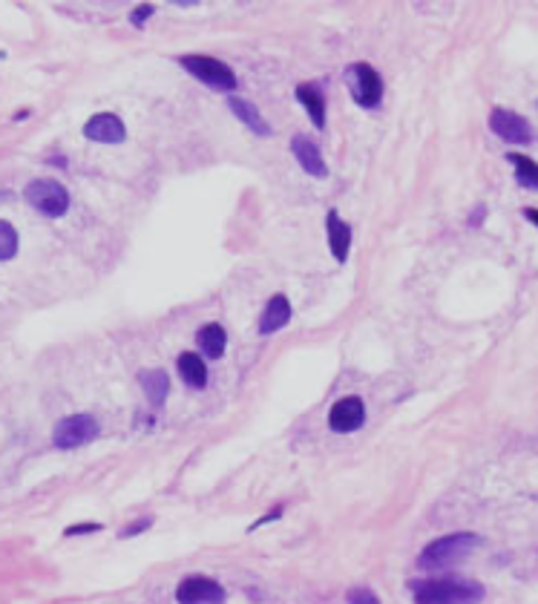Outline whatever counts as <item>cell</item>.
<instances>
[{
	"label": "cell",
	"mask_w": 538,
	"mask_h": 604,
	"mask_svg": "<svg viewBox=\"0 0 538 604\" xmlns=\"http://www.w3.org/2000/svg\"><path fill=\"white\" fill-rule=\"evenodd\" d=\"M412 596H415V604H481L487 590L475 579L447 575V579L412 582Z\"/></svg>",
	"instance_id": "obj_1"
},
{
	"label": "cell",
	"mask_w": 538,
	"mask_h": 604,
	"mask_svg": "<svg viewBox=\"0 0 538 604\" xmlns=\"http://www.w3.org/2000/svg\"><path fill=\"white\" fill-rule=\"evenodd\" d=\"M481 544L484 541H481V535L475 532H452L432 541L430 547H423V553L418 556V565L423 570H449L452 565H458L461 558L473 556Z\"/></svg>",
	"instance_id": "obj_2"
},
{
	"label": "cell",
	"mask_w": 538,
	"mask_h": 604,
	"mask_svg": "<svg viewBox=\"0 0 538 604\" xmlns=\"http://www.w3.org/2000/svg\"><path fill=\"white\" fill-rule=\"evenodd\" d=\"M178 64H182V70H187L196 81H202V84H208L213 90H222V92L237 90V75H233V70L222 61L208 58V55H182Z\"/></svg>",
	"instance_id": "obj_3"
},
{
	"label": "cell",
	"mask_w": 538,
	"mask_h": 604,
	"mask_svg": "<svg viewBox=\"0 0 538 604\" xmlns=\"http://www.w3.org/2000/svg\"><path fill=\"white\" fill-rule=\"evenodd\" d=\"M26 202H30L40 216H49V219H58L70 211V194H66V187L61 182H55V178H35V182H30V187H26Z\"/></svg>",
	"instance_id": "obj_4"
},
{
	"label": "cell",
	"mask_w": 538,
	"mask_h": 604,
	"mask_svg": "<svg viewBox=\"0 0 538 604\" xmlns=\"http://www.w3.org/2000/svg\"><path fill=\"white\" fill-rule=\"evenodd\" d=\"M349 90L354 95V101L363 109H375L383 99V78L371 64H351L346 70Z\"/></svg>",
	"instance_id": "obj_5"
},
{
	"label": "cell",
	"mask_w": 538,
	"mask_h": 604,
	"mask_svg": "<svg viewBox=\"0 0 538 604\" xmlns=\"http://www.w3.org/2000/svg\"><path fill=\"white\" fill-rule=\"evenodd\" d=\"M99 432H101L99 420H95L92 415H70L55 427L52 441L58 449H75V446H84V444L95 441Z\"/></svg>",
	"instance_id": "obj_6"
},
{
	"label": "cell",
	"mask_w": 538,
	"mask_h": 604,
	"mask_svg": "<svg viewBox=\"0 0 538 604\" xmlns=\"http://www.w3.org/2000/svg\"><path fill=\"white\" fill-rule=\"evenodd\" d=\"M225 587L211 575H187L176 587L178 604H225Z\"/></svg>",
	"instance_id": "obj_7"
},
{
	"label": "cell",
	"mask_w": 538,
	"mask_h": 604,
	"mask_svg": "<svg viewBox=\"0 0 538 604\" xmlns=\"http://www.w3.org/2000/svg\"><path fill=\"white\" fill-rule=\"evenodd\" d=\"M490 130L499 135V139H504L507 144H530L533 142L530 121L504 107H495L490 113Z\"/></svg>",
	"instance_id": "obj_8"
},
{
	"label": "cell",
	"mask_w": 538,
	"mask_h": 604,
	"mask_svg": "<svg viewBox=\"0 0 538 604\" xmlns=\"http://www.w3.org/2000/svg\"><path fill=\"white\" fill-rule=\"evenodd\" d=\"M363 420H366V406H363L360 397H354V394L340 397V401L328 411V427L337 435H349L354 429H360Z\"/></svg>",
	"instance_id": "obj_9"
},
{
	"label": "cell",
	"mask_w": 538,
	"mask_h": 604,
	"mask_svg": "<svg viewBox=\"0 0 538 604\" xmlns=\"http://www.w3.org/2000/svg\"><path fill=\"white\" fill-rule=\"evenodd\" d=\"M84 135L99 144H121L127 139V127L116 113H99L84 125Z\"/></svg>",
	"instance_id": "obj_10"
},
{
	"label": "cell",
	"mask_w": 538,
	"mask_h": 604,
	"mask_svg": "<svg viewBox=\"0 0 538 604\" xmlns=\"http://www.w3.org/2000/svg\"><path fill=\"white\" fill-rule=\"evenodd\" d=\"M291 153H294V159L299 161V168L306 170V173H311L317 178H325L328 176L325 159L320 153V144L311 142L308 135H302V133L294 135V139H291Z\"/></svg>",
	"instance_id": "obj_11"
},
{
	"label": "cell",
	"mask_w": 538,
	"mask_h": 604,
	"mask_svg": "<svg viewBox=\"0 0 538 604\" xmlns=\"http://www.w3.org/2000/svg\"><path fill=\"white\" fill-rule=\"evenodd\" d=\"M325 233H328V248H331V254H334V259H337V263H346L349 251H351V239H354L351 225L343 222L337 211H328Z\"/></svg>",
	"instance_id": "obj_12"
},
{
	"label": "cell",
	"mask_w": 538,
	"mask_h": 604,
	"mask_svg": "<svg viewBox=\"0 0 538 604\" xmlns=\"http://www.w3.org/2000/svg\"><path fill=\"white\" fill-rule=\"evenodd\" d=\"M288 320H291V302H288L285 294H273L268 299L265 311H262V317H259V334L280 332V328L288 325Z\"/></svg>",
	"instance_id": "obj_13"
},
{
	"label": "cell",
	"mask_w": 538,
	"mask_h": 604,
	"mask_svg": "<svg viewBox=\"0 0 538 604\" xmlns=\"http://www.w3.org/2000/svg\"><path fill=\"white\" fill-rule=\"evenodd\" d=\"M297 101L306 107V113L314 121V127L323 130L325 127V95L320 92V87H317V84H299L297 87Z\"/></svg>",
	"instance_id": "obj_14"
},
{
	"label": "cell",
	"mask_w": 538,
	"mask_h": 604,
	"mask_svg": "<svg viewBox=\"0 0 538 604\" xmlns=\"http://www.w3.org/2000/svg\"><path fill=\"white\" fill-rule=\"evenodd\" d=\"M178 375H182V380L187 383L190 389H204L208 386V366H204V360L196 354V351H185L182 357H178Z\"/></svg>",
	"instance_id": "obj_15"
},
{
	"label": "cell",
	"mask_w": 538,
	"mask_h": 604,
	"mask_svg": "<svg viewBox=\"0 0 538 604\" xmlns=\"http://www.w3.org/2000/svg\"><path fill=\"white\" fill-rule=\"evenodd\" d=\"M228 104L233 109V116H237L247 130H254L256 135H271V127L265 125V118L259 116V109L251 101L237 99V95H233V99H228Z\"/></svg>",
	"instance_id": "obj_16"
},
{
	"label": "cell",
	"mask_w": 538,
	"mask_h": 604,
	"mask_svg": "<svg viewBox=\"0 0 538 604\" xmlns=\"http://www.w3.org/2000/svg\"><path fill=\"white\" fill-rule=\"evenodd\" d=\"M196 342H199V351H204L208 357H222L225 346H228V334L219 323H208V325L199 328Z\"/></svg>",
	"instance_id": "obj_17"
},
{
	"label": "cell",
	"mask_w": 538,
	"mask_h": 604,
	"mask_svg": "<svg viewBox=\"0 0 538 604\" xmlns=\"http://www.w3.org/2000/svg\"><path fill=\"white\" fill-rule=\"evenodd\" d=\"M507 161L516 168V178H518L521 187H527V190H535L538 187V164L530 156H524V153H507Z\"/></svg>",
	"instance_id": "obj_18"
},
{
	"label": "cell",
	"mask_w": 538,
	"mask_h": 604,
	"mask_svg": "<svg viewBox=\"0 0 538 604\" xmlns=\"http://www.w3.org/2000/svg\"><path fill=\"white\" fill-rule=\"evenodd\" d=\"M139 380H142V386H144V392H147L150 401H153L156 406H161V403H164V397H168V392H170V380H168V375H164L161 368H153V372H142Z\"/></svg>",
	"instance_id": "obj_19"
},
{
	"label": "cell",
	"mask_w": 538,
	"mask_h": 604,
	"mask_svg": "<svg viewBox=\"0 0 538 604\" xmlns=\"http://www.w3.org/2000/svg\"><path fill=\"white\" fill-rule=\"evenodd\" d=\"M18 254V230L6 219H0V263H9Z\"/></svg>",
	"instance_id": "obj_20"
},
{
	"label": "cell",
	"mask_w": 538,
	"mask_h": 604,
	"mask_svg": "<svg viewBox=\"0 0 538 604\" xmlns=\"http://www.w3.org/2000/svg\"><path fill=\"white\" fill-rule=\"evenodd\" d=\"M346 601L349 604H380V599L371 593L369 587H351L346 593Z\"/></svg>",
	"instance_id": "obj_21"
},
{
	"label": "cell",
	"mask_w": 538,
	"mask_h": 604,
	"mask_svg": "<svg viewBox=\"0 0 538 604\" xmlns=\"http://www.w3.org/2000/svg\"><path fill=\"white\" fill-rule=\"evenodd\" d=\"M150 524H153V518H139V521H133L130 527H124V530H121V539H133V535H139V532L147 530Z\"/></svg>",
	"instance_id": "obj_22"
},
{
	"label": "cell",
	"mask_w": 538,
	"mask_h": 604,
	"mask_svg": "<svg viewBox=\"0 0 538 604\" xmlns=\"http://www.w3.org/2000/svg\"><path fill=\"white\" fill-rule=\"evenodd\" d=\"M150 15H153V6H150V4H142V6L130 15V23H133V26H142Z\"/></svg>",
	"instance_id": "obj_23"
},
{
	"label": "cell",
	"mask_w": 538,
	"mask_h": 604,
	"mask_svg": "<svg viewBox=\"0 0 538 604\" xmlns=\"http://www.w3.org/2000/svg\"><path fill=\"white\" fill-rule=\"evenodd\" d=\"M101 524H75V527H66L64 535H84V532H99Z\"/></svg>",
	"instance_id": "obj_24"
},
{
	"label": "cell",
	"mask_w": 538,
	"mask_h": 604,
	"mask_svg": "<svg viewBox=\"0 0 538 604\" xmlns=\"http://www.w3.org/2000/svg\"><path fill=\"white\" fill-rule=\"evenodd\" d=\"M280 515H282V506H277V510H271V513H268L265 518H259V521H254V524H251V530H259L262 524H271V521H277Z\"/></svg>",
	"instance_id": "obj_25"
},
{
	"label": "cell",
	"mask_w": 538,
	"mask_h": 604,
	"mask_svg": "<svg viewBox=\"0 0 538 604\" xmlns=\"http://www.w3.org/2000/svg\"><path fill=\"white\" fill-rule=\"evenodd\" d=\"M524 213H527V219H530V222H538V216H535V211H533V208H527V211H524Z\"/></svg>",
	"instance_id": "obj_26"
}]
</instances>
